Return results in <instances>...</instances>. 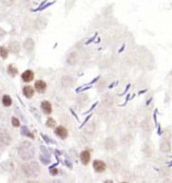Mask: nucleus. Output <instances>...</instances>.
Returning a JSON list of instances; mask_svg holds the SVG:
<instances>
[{"label": "nucleus", "mask_w": 172, "mask_h": 183, "mask_svg": "<svg viewBox=\"0 0 172 183\" xmlns=\"http://www.w3.org/2000/svg\"><path fill=\"white\" fill-rule=\"evenodd\" d=\"M118 83H119V82L118 81H116V82H113L112 83H111V85L108 87V89H113L114 87H116V86H118Z\"/></svg>", "instance_id": "c756f323"}, {"label": "nucleus", "mask_w": 172, "mask_h": 183, "mask_svg": "<svg viewBox=\"0 0 172 183\" xmlns=\"http://www.w3.org/2000/svg\"><path fill=\"white\" fill-rule=\"evenodd\" d=\"M17 153L20 159H22L23 161H28V160L33 158L34 154H35V148H34L33 144L28 142V141H23L18 146Z\"/></svg>", "instance_id": "f257e3e1"}, {"label": "nucleus", "mask_w": 172, "mask_h": 183, "mask_svg": "<svg viewBox=\"0 0 172 183\" xmlns=\"http://www.w3.org/2000/svg\"><path fill=\"white\" fill-rule=\"evenodd\" d=\"M94 43H101V39H100V37H99V39H97V40H95Z\"/></svg>", "instance_id": "e433bc0d"}, {"label": "nucleus", "mask_w": 172, "mask_h": 183, "mask_svg": "<svg viewBox=\"0 0 172 183\" xmlns=\"http://www.w3.org/2000/svg\"><path fill=\"white\" fill-rule=\"evenodd\" d=\"M47 83L43 82V81H36L35 83H34V87H35V90L37 93H40L43 94L44 93V91L47 90Z\"/></svg>", "instance_id": "6e6552de"}, {"label": "nucleus", "mask_w": 172, "mask_h": 183, "mask_svg": "<svg viewBox=\"0 0 172 183\" xmlns=\"http://www.w3.org/2000/svg\"><path fill=\"white\" fill-rule=\"evenodd\" d=\"M41 136H43V138L44 139V141H45L47 143H48V144H55V141H52L51 138H49V137H47L45 135H41Z\"/></svg>", "instance_id": "393cba45"}, {"label": "nucleus", "mask_w": 172, "mask_h": 183, "mask_svg": "<svg viewBox=\"0 0 172 183\" xmlns=\"http://www.w3.org/2000/svg\"><path fill=\"white\" fill-rule=\"evenodd\" d=\"M7 72H8V75H11V77H15V75L18 74V71L16 67H14L13 64H9V66L7 67Z\"/></svg>", "instance_id": "f8f14e48"}, {"label": "nucleus", "mask_w": 172, "mask_h": 183, "mask_svg": "<svg viewBox=\"0 0 172 183\" xmlns=\"http://www.w3.org/2000/svg\"><path fill=\"white\" fill-rule=\"evenodd\" d=\"M130 87H131V83H128L127 86H126V87H125V90H124V92L123 93H121L119 96H121V97H123V96H125V95H127V93H128V91L130 90Z\"/></svg>", "instance_id": "b1692460"}, {"label": "nucleus", "mask_w": 172, "mask_h": 183, "mask_svg": "<svg viewBox=\"0 0 172 183\" xmlns=\"http://www.w3.org/2000/svg\"><path fill=\"white\" fill-rule=\"evenodd\" d=\"M80 159H81V162L83 165H88L91 161V152L89 150L83 151L81 155H80Z\"/></svg>", "instance_id": "423d86ee"}, {"label": "nucleus", "mask_w": 172, "mask_h": 183, "mask_svg": "<svg viewBox=\"0 0 172 183\" xmlns=\"http://www.w3.org/2000/svg\"><path fill=\"white\" fill-rule=\"evenodd\" d=\"M100 78H101V75H98V77H97V78H95V79H93V81H91L90 83H87V85H88V86H92V85H93V83H97V82L99 81V79H100Z\"/></svg>", "instance_id": "cd10ccee"}, {"label": "nucleus", "mask_w": 172, "mask_h": 183, "mask_svg": "<svg viewBox=\"0 0 172 183\" xmlns=\"http://www.w3.org/2000/svg\"><path fill=\"white\" fill-rule=\"evenodd\" d=\"M92 116H93V114H89V115L87 116V118H86V119H85V121H84L83 123H82L81 125H80V129H82V128L84 127V126H85V125H86V124L88 123V121H89V120L91 119V118H92Z\"/></svg>", "instance_id": "412c9836"}, {"label": "nucleus", "mask_w": 172, "mask_h": 183, "mask_svg": "<svg viewBox=\"0 0 172 183\" xmlns=\"http://www.w3.org/2000/svg\"><path fill=\"white\" fill-rule=\"evenodd\" d=\"M0 56H1L2 59H6L7 56H8V49L4 47H0Z\"/></svg>", "instance_id": "dca6fc26"}, {"label": "nucleus", "mask_w": 172, "mask_h": 183, "mask_svg": "<svg viewBox=\"0 0 172 183\" xmlns=\"http://www.w3.org/2000/svg\"><path fill=\"white\" fill-rule=\"evenodd\" d=\"M12 138L9 133L5 130H0V147H6L10 145Z\"/></svg>", "instance_id": "7ed1b4c3"}, {"label": "nucleus", "mask_w": 172, "mask_h": 183, "mask_svg": "<svg viewBox=\"0 0 172 183\" xmlns=\"http://www.w3.org/2000/svg\"><path fill=\"white\" fill-rule=\"evenodd\" d=\"M39 160H40V161H41V162H43V163L44 164V165H48V164L51 163V158H49V157H47V158H44L43 155H41V156H39Z\"/></svg>", "instance_id": "a211bd4d"}, {"label": "nucleus", "mask_w": 172, "mask_h": 183, "mask_svg": "<svg viewBox=\"0 0 172 183\" xmlns=\"http://www.w3.org/2000/svg\"><path fill=\"white\" fill-rule=\"evenodd\" d=\"M70 111H71V113L72 114V116H74V117L76 118V121H80V119H79V117H78V116H76V113L74 112V110H72V109H70Z\"/></svg>", "instance_id": "473e14b6"}, {"label": "nucleus", "mask_w": 172, "mask_h": 183, "mask_svg": "<svg viewBox=\"0 0 172 183\" xmlns=\"http://www.w3.org/2000/svg\"><path fill=\"white\" fill-rule=\"evenodd\" d=\"M130 98H131V95L127 93V95H126V99H125L124 104H121V105H120V107H125L126 105H127V104H128V102L130 101Z\"/></svg>", "instance_id": "a878e982"}, {"label": "nucleus", "mask_w": 172, "mask_h": 183, "mask_svg": "<svg viewBox=\"0 0 172 183\" xmlns=\"http://www.w3.org/2000/svg\"><path fill=\"white\" fill-rule=\"evenodd\" d=\"M125 47H126V44H125V43H123V44H122V47L119 48V51H118V52H119V53L123 52V51H125Z\"/></svg>", "instance_id": "2f4dec72"}, {"label": "nucleus", "mask_w": 172, "mask_h": 183, "mask_svg": "<svg viewBox=\"0 0 172 183\" xmlns=\"http://www.w3.org/2000/svg\"><path fill=\"white\" fill-rule=\"evenodd\" d=\"M134 98H135V94H133V95H132L131 98H130V100H132V99H134Z\"/></svg>", "instance_id": "58836bf2"}, {"label": "nucleus", "mask_w": 172, "mask_h": 183, "mask_svg": "<svg viewBox=\"0 0 172 183\" xmlns=\"http://www.w3.org/2000/svg\"><path fill=\"white\" fill-rule=\"evenodd\" d=\"M22 92H23V95H24V96H25L26 98H27V99L32 98L33 95H34V90H33V87H30V86H25V87H23V90H22Z\"/></svg>", "instance_id": "9d476101"}, {"label": "nucleus", "mask_w": 172, "mask_h": 183, "mask_svg": "<svg viewBox=\"0 0 172 183\" xmlns=\"http://www.w3.org/2000/svg\"><path fill=\"white\" fill-rule=\"evenodd\" d=\"M55 125H56V122L52 119V118H48L47 121V126L49 128H53V127H55Z\"/></svg>", "instance_id": "f3484780"}, {"label": "nucleus", "mask_w": 172, "mask_h": 183, "mask_svg": "<svg viewBox=\"0 0 172 183\" xmlns=\"http://www.w3.org/2000/svg\"><path fill=\"white\" fill-rule=\"evenodd\" d=\"M20 133H21L22 136H26V137H28V138H30V139H34V135L29 131V129L26 127V126H23V127L21 128V132Z\"/></svg>", "instance_id": "9b49d317"}, {"label": "nucleus", "mask_w": 172, "mask_h": 183, "mask_svg": "<svg viewBox=\"0 0 172 183\" xmlns=\"http://www.w3.org/2000/svg\"><path fill=\"white\" fill-rule=\"evenodd\" d=\"M152 101H153V98H150V99H149V100L146 102V106H149V105H150L151 103H152Z\"/></svg>", "instance_id": "c9c22d12"}, {"label": "nucleus", "mask_w": 172, "mask_h": 183, "mask_svg": "<svg viewBox=\"0 0 172 183\" xmlns=\"http://www.w3.org/2000/svg\"><path fill=\"white\" fill-rule=\"evenodd\" d=\"M146 92H148V90H146V89H145V90H141V91H139V92H138V95L140 96V95L145 94V93H146Z\"/></svg>", "instance_id": "f704fd0d"}, {"label": "nucleus", "mask_w": 172, "mask_h": 183, "mask_svg": "<svg viewBox=\"0 0 172 183\" xmlns=\"http://www.w3.org/2000/svg\"><path fill=\"white\" fill-rule=\"evenodd\" d=\"M55 133L57 137H59L62 140L67 139V137L68 136V131L66 127H63V126H59V127L55 128Z\"/></svg>", "instance_id": "39448f33"}, {"label": "nucleus", "mask_w": 172, "mask_h": 183, "mask_svg": "<svg viewBox=\"0 0 172 183\" xmlns=\"http://www.w3.org/2000/svg\"><path fill=\"white\" fill-rule=\"evenodd\" d=\"M21 78H22V79H23V82L29 83L34 79V72L32 71H30V70H27L22 74Z\"/></svg>", "instance_id": "1a4fd4ad"}, {"label": "nucleus", "mask_w": 172, "mask_h": 183, "mask_svg": "<svg viewBox=\"0 0 172 183\" xmlns=\"http://www.w3.org/2000/svg\"><path fill=\"white\" fill-rule=\"evenodd\" d=\"M14 2V0H2V3L4 4L5 6H10L12 5Z\"/></svg>", "instance_id": "bb28decb"}, {"label": "nucleus", "mask_w": 172, "mask_h": 183, "mask_svg": "<svg viewBox=\"0 0 172 183\" xmlns=\"http://www.w3.org/2000/svg\"><path fill=\"white\" fill-rule=\"evenodd\" d=\"M167 164H168V167H172V160H171L170 162H168Z\"/></svg>", "instance_id": "4c0bfd02"}, {"label": "nucleus", "mask_w": 172, "mask_h": 183, "mask_svg": "<svg viewBox=\"0 0 172 183\" xmlns=\"http://www.w3.org/2000/svg\"><path fill=\"white\" fill-rule=\"evenodd\" d=\"M98 37V32H96L94 35H93V37H91V39H89V40H87V43H85L86 45H89L90 43H94V41L96 40V39Z\"/></svg>", "instance_id": "aec40b11"}, {"label": "nucleus", "mask_w": 172, "mask_h": 183, "mask_svg": "<svg viewBox=\"0 0 172 183\" xmlns=\"http://www.w3.org/2000/svg\"><path fill=\"white\" fill-rule=\"evenodd\" d=\"M9 49L12 52L14 53H17L19 51H20V47H19L18 43H10V47H9Z\"/></svg>", "instance_id": "2eb2a0df"}, {"label": "nucleus", "mask_w": 172, "mask_h": 183, "mask_svg": "<svg viewBox=\"0 0 172 183\" xmlns=\"http://www.w3.org/2000/svg\"><path fill=\"white\" fill-rule=\"evenodd\" d=\"M57 172H59V171H57L56 169H52V168H51V175H56V174H57Z\"/></svg>", "instance_id": "72a5a7b5"}, {"label": "nucleus", "mask_w": 172, "mask_h": 183, "mask_svg": "<svg viewBox=\"0 0 172 183\" xmlns=\"http://www.w3.org/2000/svg\"><path fill=\"white\" fill-rule=\"evenodd\" d=\"M40 108H41V110H43V112L45 114V115H51V112H52L51 104L48 101H43V103H41Z\"/></svg>", "instance_id": "0eeeda50"}, {"label": "nucleus", "mask_w": 172, "mask_h": 183, "mask_svg": "<svg viewBox=\"0 0 172 183\" xmlns=\"http://www.w3.org/2000/svg\"><path fill=\"white\" fill-rule=\"evenodd\" d=\"M11 123H12L13 127H19V126H20V122H19V120L15 117H13L12 119H11Z\"/></svg>", "instance_id": "6ab92c4d"}, {"label": "nucleus", "mask_w": 172, "mask_h": 183, "mask_svg": "<svg viewBox=\"0 0 172 183\" xmlns=\"http://www.w3.org/2000/svg\"><path fill=\"white\" fill-rule=\"evenodd\" d=\"M98 104H99V102H95V103H94V104H93V105H92V107H91V108H90L89 110H88V111H87V112H85V113H84V114H85V115H87V114H90V113H91V112H92V111H93V110H94V109L96 108V107H97V106H98Z\"/></svg>", "instance_id": "5701e85b"}, {"label": "nucleus", "mask_w": 172, "mask_h": 183, "mask_svg": "<svg viewBox=\"0 0 172 183\" xmlns=\"http://www.w3.org/2000/svg\"><path fill=\"white\" fill-rule=\"evenodd\" d=\"M23 47H24V48H25L27 51H32V48H33V47H34L33 40H32L31 39H26V40H25V43H24V44H23Z\"/></svg>", "instance_id": "4468645a"}, {"label": "nucleus", "mask_w": 172, "mask_h": 183, "mask_svg": "<svg viewBox=\"0 0 172 183\" xmlns=\"http://www.w3.org/2000/svg\"><path fill=\"white\" fill-rule=\"evenodd\" d=\"M21 170L23 174L28 178L37 177L40 173V168L36 162H28L21 166Z\"/></svg>", "instance_id": "f03ea898"}, {"label": "nucleus", "mask_w": 172, "mask_h": 183, "mask_svg": "<svg viewBox=\"0 0 172 183\" xmlns=\"http://www.w3.org/2000/svg\"><path fill=\"white\" fill-rule=\"evenodd\" d=\"M2 104L4 107H10L12 105V99H11L8 95H4L2 98Z\"/></svg>", "instance_id": "ddd939ff"}, {"label": "nucleus", "mask_w": 172, "mask_h": 183, "mask_svg": "<svg viewBox=\"0 0 172 183\" xmlns=\"http://www.w3.org/2000/svg\"><path fill=\"white\" fill-rule=\"evenodd\" d=\"M157 134L159 135V136H161L162 135V133H163V131H162V128H161V125H160L159 123H158V125H157Z\"/></svg>", "instance_id": "c85d7f7f"}, {"label": "nucleus", "mask_w": 172, "mask_h": 183, "mask_svg": "<svg viewBox=\"0 0 172 183\" xmlns=\"http://www.w3.org/2000/svg\"><path fill=\"white\" fill-rule=\"evenodd\" d=\"M64 163H66V165L70 169H72V163L70 161H68V160H64Z\"/></svg>", "instance_id": "7c9ffc66"}, {"label": "nucleus", "mask_w": 172, "mask_h": 183, "mask_svg": "<svg viewBox=\"0 0 172 183\" xmlns=\"http://www.w3.org/2000/svg\"><path fill=\"white\" fill-rule=\"evenodd\" d=\"M93 168L95 172L97 173H103L107 169V164L103 160H94L93 161Z\"/></svg>", "instance_id": "20e7f679"}, {"label": "nucleus", "mask_w": 172, "mask_h": 183, "mask_svg": "<svg viewBox=\"0 0 172 183\" xmlns=\"http://www.w3.org/2000/svg\"><path fill=\"white\" fill-rule=\"evenodd\" d=\"M157 113H158V110H157V109H155V110H154V114H153V119H154L155 127H157V125H158V121H157Z\"/></svg>", "instance_id": "4be33fe9"}]
</instances>
